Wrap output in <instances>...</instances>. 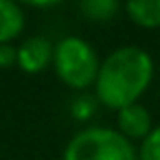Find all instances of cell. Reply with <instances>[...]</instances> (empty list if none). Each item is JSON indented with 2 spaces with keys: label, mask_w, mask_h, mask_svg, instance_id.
Instances as JSON below:
<instances>
[{
  "label": "cell",
  "mask_w": 160,
  "mask_h": 160,
  "mask_svg": "<svg viewBox=\"0 0 160 160\" xmlns=\"http://www.w3.org/2000/svg\"><path fill=\"white\" fill-rule=\"evenodd\" d=\"M153 59L145 48L134 44L114 48L101 62L94 81L99 103L114 112L140 103V97L149 90L153 81Z\"/></svg>",
  "instance_id": "1"
},
{
  "label": "cell",
  "mask_w": 160,
  "mask_h": 160,
  "mask_svg": "<svg viewBox=\"0 0 160 160\" xmlns=\"http://www.w3.org/2000/svg\"><path fill=\"white\" fill-rule=\"evenodd\" d=\"M64 160H138L134 142L112 127H83L77 132L66 149Z\"/></svg>",
  "instance_id": "2"
},
{
  "label": "cell",
  "mask_w": 160,
  "mask_h": 160,
  "mask_svg": "<svg viewBox=\"0 0 160 160\" xmlns=\"http://www.w3.org/2000/svg\"><path fill=\"white\" fill-rule=\"evenodd\" d=\"M53 66L57 77L75 90H86L94 86L101 62L97 51L81 38L68 35L57 42L55 55H53Z\"/></svg>",
  "instance_id": "3"
},
{
  "label": "cell",
  "mask_w": 160,
  "mask_h": 160,
  "mask_svg": "<svg viewBox=\"0 0 160 160\" xmlns=\"http://www.w3.org/2000/svg\"><path fill=\"white\" fill-rule=\"evenodd\" d=\"M79 9L92 22H110L121 11V5L116 0H86L79 5Z\"/></svg>",
  "instance_id": "8"
},
{
  "label": "cell",
  "mask_w": 160,
  "mask_h": 160,
  "mask_svg": "<svg viewBox=\"0 0 160 160\" xmlns=\"http://www.w3.org/2000/svg\"><path fill=\"white\" fill-rule=\"evenodd\" d=\"M151 129H153L151 114L142 103H134V105H127L116 112V132L121 136H125L129 142H134V140L140 142Z\"/></svg>",
  "instance_id": "5"
},
{
  "label": "cell",
  "mask_w": 160,
  "mask_h": 160,
  "mask_svg": "<svg viewBox=\"0 0 160 160\" xmlns=\"http://www.w3.org/2000/svg\"><path fill=\"white\" fill-rule=\"evenodd\" d=\"M18 64V48L11 44H0V68H9Z\"/></svg>",
  "instance_id": "10"
},
{
  "label": "cell",
  "mask_w": 160,
  "mask_h": 160,
  "mask_svg": "<svg viewBox=\"0 0 160 160\" xmlns=\"http://www.w3.org/2000/svg\"><path fill=\"white\" fill-rule=\"evenodd\" d=\"M24 31V13L11 0H0V44H9Z\"/></svg>",
  "instance_id": "6"
},
{
  "label": "cell",
  "mask_w": 160,
  "mask_h": 160,
  "mask_svg": "<svg viewBox=\"0 0 160 160\" xmlns=\"http://www.w3.org/2000/svg\"><path fill=\"white\" fill-rule=\"evenodd\" d=\"M138 160H160V125H156L136 147Z\"/></svg>",
  "instance_id": "9"
},
{
  "label": "cell",
  "mask_w": 160,
  "mask_h": 160,
  "mask_svg": "<svg viewBox=\"0 0 160 160\" xmlns=\"http://www.w3.org/2000/svg\"><path fill=\"white\" fill-rule=\"evenodd\" d=\"M53 55H55V46L42 35H33L20 44L18 66L29 75H38L42 70H46V66L53 62Z\"/></svg>",
  "instance_id": "4"
},
{
  "label": "cell",
  "mask_w": 160,
  "mask_h": 160,
  "mask_svg": "<svg viewBox=\"0 0 160 160\" xmlns=\"http://www.w3.org/2000/svg\"><path fill=\"white\" fill-rule=\"evenodd\" d=\"M129 20L142 29H160V0H132L125 5Z\"/></svg>",
  "instance_id": "7"
}]
</instances>
